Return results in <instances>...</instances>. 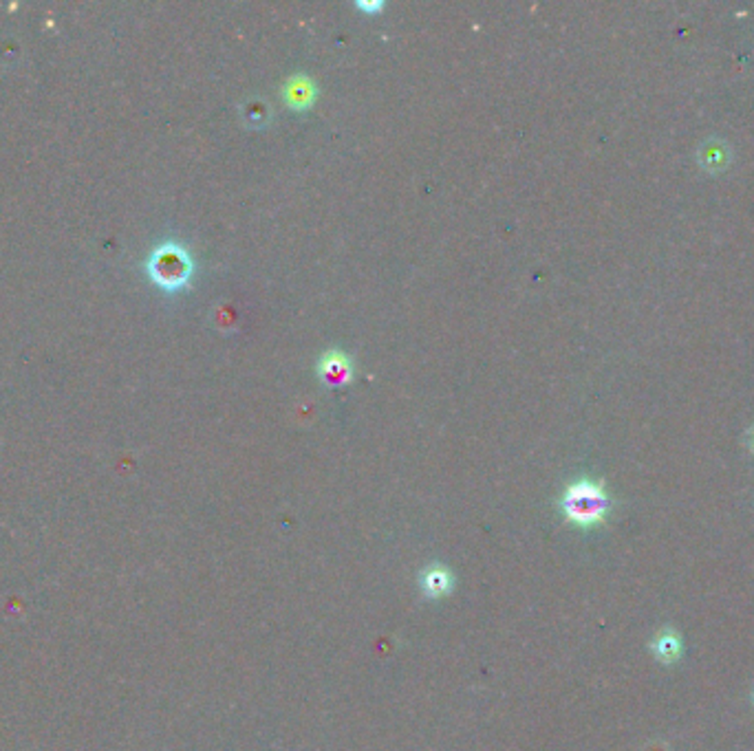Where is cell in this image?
Listing matches in <instances>:
<instances>
[{"label":"cell","mask_w":754,"mask_h":751,"mask_svg":"<svg viewBox=\"0 0 754 751\" xmlns=\"http://www.w3.org/2000/svg\"><path fill=\"white\" fill-rule=\"evenodd\" d=\"M560 505L571 522L580 527H591L607 516L609 498L598 483L578 481L567 487Z\"/></svg>","instance_id":"obj_1"},{"label":"cell","mask_w":754,"mask_h":751,"mask_svg":"<svg viewBox=\"0 0 754 751\" xmlns=\"http://www.w3.org/2000/svg\"><path fill=\"white\" fill-rule=\"evenodd\" d=\"M152 276L166 289H179L188 283L192 274V260L188 251L179 245H164L155 251L150 263Z\"/></svg>","instance_id":"obj_2"},{"label":"cell","mask_w":754,"mask_h":751,"mask_svg":"<svg viewBox=\"0 0 754 751\" xmlns=\"http://www.w3.org/2000/svg\"><path fill=\"white\" fill-rule=\"evenodd\" d=\"M320 382L327 384L332 388H342L351 382L353 377V362L347 353L342 350H327L320 357L318 364Z\"/></svg>","instance_id":"obj_3"},{"label":"cell","mask_w":754,"mask_h":751,"mask_svg":"<svg viewBox=\"0 0 754 751\" xmlns=\"http://www.w3.org/2000/svg\"><path fill=\"white\" fill-rule=\"evenodd\" d=\"M285 100L294 108H309L318 95L313 80L309 76H294L285 86Z\"/></svg>","instance_id":"obj_4"},{"label":"cell","mask_w":754,"mask_h":751,"mask_svg":"<svg viewBox=\"0 0 754 751\" xmlns=\"http://www.w3.org/2000/svg\"><path fill=\"white\" fill-rule=\"evenodd\" d=\"M422 589L426 595H431V597L446 595V593L452 589L450 573H448L446 569H441V566H432V569H428L422 575Z\"/></svg>","instance_id":"obj_5"},{"label":"cell","mask_w":754,"mask_h":751,"mask_svg":"<svg viewBox=\"0 0 754 751\" xmlns=\"http://www.w3.org/2000/svg\"><path fill=\"white\" fill-rule=\"evenodd\" d=\"M653 648L659 656H662V659H673V656L679 652V641L675 639L673 632H664V635L655 641Z\"/></svg>","instance_id":"obj_6"},{"label":"cell","mask_w":754,"mask_h":751,"mask_svg":"<svg viewBox=\"0 0 754 751\" xmlns=\"http://www.w3.org/2000/svg\"><path fill=\"white\" fill-rule=\"evenodd\" d=\"M243 117H245V122L256 123V126H260V123L268 122L269 111H268V106H265L263 102L254 100V102H248L243 106Z\"/></svg>","instance_id":"obj_7"},{"label":"cell","mask_w":754,"mask_h":751,"mask_svg":"<svg viewBox=\"0 0 754 751\" xmlns=\"http://www.w3.org/2000/svg\"><path fill=\"white\" fill-rule=\"evenodd\" d=\"M382 7H384L382 0H373V3H367V0H359V3H358V9H362V12H368V14L379 12V9H382Z\"/></svg>","instance_id":"obj_8"}]
</instances>
